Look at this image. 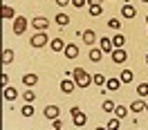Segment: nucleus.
I'll return each instance as SVG.
<instances>
[{
	"label": "nucleus",
	"mask_w": 148,
	"mask_h": 130,
	"mask_svg": "<svg viewBox=\"0 0 148 130\" xmlns=\"http://www.w3.org/2000/svg\"><path fill=\"white\" fill-rule=\"evenodd\" d=\"M72 79H74V83H76V88H90L92 85V76H90V72H85L83 67H74Z\"/></svg>",
	"instance_id": "1"
},
{
	"label": "nucleus",
	"mask_w": 148,
	"mask_h": 130,
	"mask_svg": "<svg viewBox=\"0 0 148 130\" xmlns=\"http://www.w3.org/2000/svg\"><path fill=\"white\" fill-rule=\"evenodd\" d=\"M47 43H49V38L45 36V31H36L34 36L29 38V45H32V47H36V49H38V47H45Z\"/></svg>",
	"instance_id": "2"
},
{
	"label": "nucleus",
	"mask_w": 148,
	"mask_h": 130,
	"mask_svg": "<svg viewBox=\"0 0 148 130\" xmlns=\"http://www.w3.org/2000/svg\"><path fill=\"white\" fill-rule=\"evenodd\" d=\"M14 34H16V36H20V34H25V31H27V18H25V16H16V18H14Z\"/></svg>",
	"instance_id": "3"
},
{
	"label": "nucleus",
	"mask_w": 148,
	"mask_h": 130,
	"mask_svg": "<svg viewBox=\"0 0 148 130\" xmlns=\"http://www.w3.org/2000/svg\"><path fill=\"white\" fill-rule=\"evenodd\" d=\"M110 54H112V63H117V65H121V63H126V61H128V52H126L123 47L112 49Z\"/></svg>",
	"instance_id": "4"
},
{
	"label": "nucleus",
	"mask_w": 148,
	"mask_h": 130,
	"mask_svg": "<svg viewBox=\"0 0 148 130\" xmlns=\"http://www.w3.org/2000/svg\"><path fill=\"white\" fill-rule=\"evenodd\" d=\"M32 27L36 29V31H47V27H49V20L43 18V16H36V18L32 20Z\"/></svg>",
	"instance_id": "5"
},
{
	"label": "nucleus",
	"mask_w": 148,
	"mask_h": 130,
	"mask_svg": "<svg viewBox=\"0 0 148 130\" xmlns=\"http://www.w3.org/2000/svg\"><path fill=\"white\" fill-rule=\"evenodd\" d=\"M2 96H5V101H16V99H18V90H16V88H11V85H5V88H2Z\"/></svg>",
	"instance_id": "6"
},
{
	"label": "nucleus",
	"mask_w": 148,
	"mask_h": 130,
	"mask_svg": "<svg viewBox=\"0 0 148 130\" xmlns=\"http://www.w3.org/2000/svg\"><path fill=\"white\" fill-rule=\"evenodd\" d=\"M58 114H61V108H58V105H47L45 108V119L54 121V119H58Z\"/></svg>",
	"instance_id": "7"
},
{
	"label": "nucleus",
	"mask_w": 148,
	"mask_h": 130,
	"mask_svg": "<svg viewBox=\"0 0 148 130\" xmlns=\"http://www.w3.org/2000/svg\"><path fill=\"white\" fill-rule=\"evenodd\" d=\"M36 83H38V76L34 74V72H27V74H23V85H25V88H34Z\"/></svg>",
	"instance_id": "8"
},
{
	"label": "nucleus",
	"mask_w": 148,
	"mask_h": 130,
	"mask_svg": "<svg viewBox=\"0 0 148 130\" xmlns=\"http://www.w3.org/2000/svg\"><path fill=\"white\" fill-rule=\"evenodd\" d=\"M103 54H106V52H103L101 47H92V49H90V61H92V63H101V58H103Z\"/></svg>",
	"instance_id": "9"
},
{
	"label": "nucleus",
	"mask_w": 148,
	"mask_h": 130,
	"mask_svg": "<svg viewBox=\"0 0 148 130\" xmlns=\"http://www.w3.org/2000/svg\"><path fill=\"white\" fill-rule=\"evenodd\" d=\"M63 54H65V58H70V61H72V58H76V56H79V47L74 45V43H70V45H65Z\"/></svg>",
	"instance_id": "10"
},
{
	"label": "nucleus",
	"mask_w": 148,
	"mask_h": 130,
	"mask_svg": "<svg viewBox=\"0 0 148 130\" xmlns=\"http://www.w3.org/2000/svg\"><path fill=\"white\" fill-rule=\"evenodd\" d=\"M121 16H123V18H135V16H137V9H135L130 2H126V5L121 7Z\"/></svg>",
	"instance_id": "11"
},
{
	"label": "nucleus",
	"mask_w": 148,
	"mask_h": 130,
	"mask_svg": "<svg viewBox=\"0 0 148 130\" xmlns=\"http://www.w3.org/2000/svg\"><path fill=\"white\" fill-rule=\"evenodd\" d=\"M74 88H76L74 79H72V81H70V79H63V81H61V90H63V94H72Z\"/></svg>",
	"instance_id": "12"
},
{
	"label": "nucleus",
	"mask_w": 148,
	"mask_h": 130,
	"mask_svg": "<svg viewBox=\"0 0 148 130\" xmlns=\"http://www.w3.org/2000/svg\"><path fill=\"white\" fill-rule=\"evenodd\" d=\"M121 85H123V81H121V79H108V83H106V90H108V92H117Z\"/></svg>",
	"instance_id": "13"
},
{
	"label": "nucleus",
	"mask_w": 148,
	"mask_h": 130,
	"mask_svg": "<svg viewBox=\"0 0 148 130\" xmlns=\"http://www.w3.org/2000/svg\"><path fill=\"white\" fill-rule=\"evenodd\" d=\"M81 36H83V43H85V45H94V43H97V34H94L92 29H85Z\"/></svg>",
	"instance_id": "14"
},
{
	"label": "nucleus",
	"mask_w": 148,
	"mask_h": 130,
	"mask_svg": "<svg viewBox=\"0 0 148 130\" xmlns=\"http://www.w3.org/2000/svg\"><path fill=\"white\" fill-rule=\"evenodd\" d=\"M99 47H101L103 52H106V54H108V52H112V49H114V45H112V38H99Z\"/></svg>",
	"instance_id": "15"
},
{
	"label": "nucleus",
	"mask_w": 148,
	"mask_h": 130,
	"mask_svg": "<svg viewBox=\"0 0 148 130\" xmlns=\"http://www.w3.org/2000/svg\"><path fill=\"white\" fill-rule=\"evenodd\" d=\"M72 121H74V126H76V128H83L85 121H88V117H85L83 112H79V114H74V117H72Z\"/></svg>",
	"instance_id": "16"
},
{
	"label": "nucleus",
	"mask_w": 148,
	"mask_h": 130,
	"mask_svg": "<svg viewBox=\"0 0 148 130\" xmlns=\"http://www.w3.org/2000/svg\"><path fill=\"white\" fill-rule=\"evenodd\" d=\"M56 25H58V27H67V25H70V16L61 11V14L56 16Z\"/></svg>",
	"instance_id": "17"
},
{
	"label": "nucleus",
	"mask_w": 148,
	"mask_h": 130,
	"mask_svg": "<svg viewBox=\"0 0 148 130\" xmlns=\"http://www.w3.org/2000/svg\"><path fill=\"white\" fill-rule=\"evenodd\" d=\"M49 47H52V52H63V49H65L63 38H54V40L49 43Z\"/></svg>",
	"instance_id": "18"
},
{
	"label": "nucleus",
	"mask_w": 148,
	"mask_h": 130,
	"mask_svg": "<svg viewBox=\"0 0 148 130\" xmlns=\"http://www.w3.org/2000/svg\"><path fill=\"white\" fill-rule=\"evenodd\" d=\"M20 114H23L25 119H29V117H34V108H32V103H25V105L20 108Z\"/></svg>",
	"instance_id": "19"
},
{
	"label": "nucleus",
	"mask_w": 148,
	"mask_h": 130,
	"mask_svg": "<svg viewBox=\"0 0 148 130\" xmlns=\"http://www.w3.org/2000/svg\"><path fill=\"white\" fill-rule=\"evenodd\" d=\"M2 18H7V20H14L16 18V11H14V7H2Z\"/></svg>",
	"instance_id": "20"
},
{
	"label": "nucleus",
	"mask_w": 148,
	"mask_h": 130,
	"mask_svg": "<svg viewBox=\"0 0 148 130\" xmlns=\"http://www.w3.org/2000/svg\"><path fill=\"white\" fill-rule=\"evenodd\" d=\"M130 110H132V112H135V114H137V112L146 110V103L141 101V99H139V101H132V103H130Z\"/></svg>",
	"instance_id": "21"
},
{
	"label": "nucleus",
	"mask_w": 148,
	"mask_h": 130,
	"mask_svg": "<svg viewBox=\"0 0 148 130\" xmlns=\"http://www.w3.org/2000/svg\"><path fill=\"white\" fill-rule=\"evenodd\" d=\"M132 70H121V74H119V79L121 81H123V83H130V81H132Z\"/></svg>",
	"instance_id": "22"
},
{
	"label": "nucleus",
	"mask_w": 148,
	"mask_h": 130,
	"mask_svg": "<svg viewBox=\"0 0 148 130\" xmlns=\"http://www.w3.org/2000/svg\"><path fill=\"white\" fill-rule=\"evenodd\" d=\"M92 83L97 85V88H101V85H106V83H108V79H106L103 74H94V76H92Z\"/></svg>",
	"instance_id": "23"
},
{
	"label": "nucleus",
	"mask_w": 148,
	"mask_h": 130,
	"mask_svg": "<svg viewBox=\"0 0 148 130\" xmlns=\"http://www.w3.org/2000/svg\"><path fill=\"white\" fill-rule=\"evenodd\" d=\"M11 61H14V49H5V52H2V63L9 65Z\"/></svg>",
	"instance_id": "24"
},
{
	"label": "nucleus",
	"mask_w": 148,
	"mask_h": 130,
	"mask_svg": "<svg viewBox=\"0 0 148 130\" xmlns=\"http://www.w3.org/2000/svg\"><path fill=\"white\" fill-rule=\"evenodd\" d=\"M101 14H103V7H101V5H90V16H92V18L101 16Z\"/></svg>",
	"instance_id": "25"
},
{
	"label": "nucleus",
	"mask_w": 148,
	"mask_h": 130,
	"mask_svg": "<svg viewBox=\"0 0 148 130\" xmlns=\"http://www.w3.org/2000/svg\"><path fill=\"white\" fill-rule=\"evenodd\" d=\"M112 45H114V49H117V47H123V45H126V38L121 36V34L112 36Z\"/></svg>",
	"instance_id": "26"
},
{
	"label": "nucleus",
	"mask_w": 148,
	"mask_h": 130,
	"mask_svg": "<svg viewBox=\"0 0 148 130\" xmlns=\"http://www.w3.org/2000/svg\"><path fill=\"white\" fill-rule=\"evenodd\" d=\"M119 121H121L119 117H112V119L106 123V128H108V130H119Z\"/></svg>",
	"instance_id": "27"
},
{
	"label": "nucleus",
	"mask_w": 148,
	"mask_h": 130,
	"mask_svg": "<svg viewBox=\"0 0 148 130\" xmlns=\"http://www.w3.org/2000/svg\"><path fill=\"white\" fill-rule=\"evenodd\" d=\"M34 99H36V94L32 92V90H25V92H23V101L25 103H34Z\"/></svg>",
	"instance_id": "28"
},
{
	"label": "nucleus",
	"mask_w": 148,
	"mask_h": 130,
	"mask_svg": "<svg viewBox=\"0 0 148 130\" xmlns=\"http://www.w3.org/2000/svg\"><path fill=\"white\" fill-rule=\"evenodd\" d=\"M137 94L144 99V96H148V83H139L137 85Z\"/></svg>",
	"instance_id": "29"
},
{
	"label": "nucleus",
	"mask_w": 148,
	"mask_h": 130,
	"mask_svg": "<svg viewBox=\"0 0 148 130\" xmlns=\"http://www.w3.org/2000/svg\"><path fill=\"white\" fill-rule=\"evenodd\" d=\"M126 114H128V108H123V105H117V108H114V117H119V119H123Z\"/></svg>",
	"instance_id": "30"
},
{
	"label": "nucleus",
	"mask_w": 148,
	"mask_h": 130,
	"mask_svg": "<svg viewBox=\"0 0 148 130\" xmlns=\"http://www.w3.org/2000/svg\"><path fill=\"white\" fill-rule=\"evenodd\" d=\"M103 112H108V114H112V112H114V108H117V105H114V103L112 101H103Z\"/></svg>",
	"instance_id": "31"
},
{
	"label": "nucleus",
	"mask_w": 148,
	"mask_h": 130,
	"mask_svg": "<svg viewBox=\"0 0 148 130\" xmlns=\"http://www.w3.org/2000/svg\"><path fill=\"white\" fill-rule=\"evenodd\" d=\"M108 27L119 31V29H121V20H119V18H110V20H108Z\"/></svg>",
	"instance_id": "32"
},
{
	"label": "nucleus",
	"mask_w": 148,
	"mask_h": 130,
	"mask_svg": "<svg viewBox=\"0 0 148 130\" xmlns=\"http://www.w3.org/2000/svg\"><path fill=\"white\" fill-rule=\"evenodd\" d=\"M52 130H63V121L54 119V121H52Z\"/></svg>",
	"instance_id": "33"
},
{
	"label": "nucleus",
	"mask_w": 148,
	"mask_h": 130,
	"mask_svg": "<svg viewBox=\"0 0 148 130\" xmlns=\"http://www.w3.org/2000/svg\"><path fill=\"white\" fill-rule=\"evenodd\" d=\"M72 5L76 7V9H81V7H85V5H88V0H72Z\"/></svg>",
	"instance_id": "34"
},
{
	"label": "nucleus",
	"mask_w": 148,
	"mask_h": 130,
	"mask_svg": "<svg viewBox=\"0 0 148 130\" xmlns=\"http://www.w3.org/2000/svg\"><path fill=\"white\" fill-rule=\"evenodd\" d=\"M79 112H81L79 105H72V108H70V114H72V117H74V114H79Z\"/></svg>",
	"instance_id": "35"
},
{
	"label": "nucleus",
	"mask_w": 148,
	"mask_h": 130,
	"mask_svg": "<svg viewBox=\"0 0 148 130\" xmlns=\"http://www.w3.org/2000/svg\"><path fill=\"white\" fill-rule=\"evenodd\" d=\"M58 7H65V5H72V0H56Z\"/></svg>",
	"instance_id": "36"
},
{
	"label": "nucleus",
	"mask_w": 148,
	"mask_h": 130,
	"mask_svg": "<svg viewBox=\"0 0 148 130\" xmlns=\"http://www.w3.org/2000/svg\"><path fill=\"white\" fill-rule=\"evenodd\" d=\"M88 5H101V0H88Z\"/></svg>",
	"instance_id": "37"
},
{
	"label": "nucleus",
	"mask_w": 148,
	"mask_h": 130,
	"mask_svg": "<svg viewBox=\"0 0 148 130\" xmlns=\"http://www.w3.org/2000/svg\"><path fill=\"white\" fill-rule=\"evenodd\" d=\"M97 130H108V128H106V126H99V128H97Z\"/></svg>",
	"instance_id": "38"
},
{
	"label": "nucleus",
	"mask_w": 148,
	"mask_h": 130,
	"mask_svg": "<svg viewBox=\"0 0 148 130\" xmlns=\"http://www.w3.org/2000/svg\"><path fill=\"white\" fill-rule=\"evenodd\" d=\"M146 65H148V54H146Z\"/></svg>",
	"instance_id": "39"
},
{
	"label": "nucleus",
	"mask_w": 148,
	"mask_h": 130,
	"mask_svg": "<svg viewBox=\"0 0 148 130\" xmlns=\"http://www.w3.org/2000/svg\"><path fill=\"white\" fill-rule=\"evenodd\" d=\"M141 2H146V5H148V0H141Z\"/></svg>",
	"instance_id": "40"
},
{
	"label": "nucleus",
	"mask_w": 148,
	"mask_h": 130,
	"mask_svg": "<svg viewBox=\"0 0 148 130\" xmlns=\"http://www.w3.org/2000/svg\"><path fill=\"white\" fill-rule=\"evenodd\" d=\"M146 110H148V103H146Z\"/></svg>",
	"instance_id": "41"
},
{
	"label": "nucleus",
	"mask_w": 148,
	"mask_h": 130,
	"mask_svg": "<svg viewBox=\"0 0 148 130\" xmlns=\"http://www.w3.org/2000/svg\"><path fill=\"white\" fill-rule=\"evenodd\" d=\"M146 23H148V16H146Z\"/></svg>",
	"instance_id": "42"
}]
</instances>
